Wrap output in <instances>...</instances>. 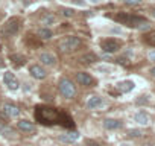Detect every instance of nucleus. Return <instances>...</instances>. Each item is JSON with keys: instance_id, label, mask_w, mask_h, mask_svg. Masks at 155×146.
<instances>
[{"instance_id": "nucleus-1", "label": "nucleus", "mask_w": 155, "mask_h": 146, "mask_svg": "<svg viewBox=\"0 0 155 146\" xmlns=\"http://www.w3.org/2000/svg\"><path fill=\"white\" fill-rule=\"evenodd\" d=\"M34 117L40 125H44V126L61 125L64 128H74L73 119L67 113L49 105H37L34 110Z\"/></svg>"}, {"instance_id": "nucleus-2", "label": "nucleus", "mask_w": 155, "mask_h": 146, "mask_svg": "<svg viewBox=\"0 0 155 146\" xmlns=\"http://www.w3.org/2000/svg\"><path fill=\"white\" fill-rule=\"evenodd\" d=\"M114 20L117 23H122L125 26H129V28H138V29H143V28H147V20L141 15H134V14H128V12H119L114 15Z\"/></svg>"}, {"instance_id": "nucleus-3", "label": "nucleus", "mask_w": 155, "mask_h": 146, "mask_svg": "<svg viewBox=\"0 0 155 146\" xmlns=\"http://www.w3.org/2000/svg\"><path fill=\"white\" fill-rule=\"evenodd\" d=\"M79 44H81V40L78 38V37H65V38H62V40L58 43V49H59L61 52L67 53V52L74 50Z\"/></svg>"}, {"instance_id": "nucleus-4", "label": "nucleus", "mask_w": 155, "mask_h": 146, "mask_svg": "<svg viewBox=\"0 0 155 146\" xmlns=\"http://www.w3.org/2000/svg\"><path fill=\"white\" fill-rule=\"evenodd\" d=\"M59 91H61V95H62L64 98H67V99H71V98L76 95V88H74L73 82H71L70 79H67V78H62V79L59 81Z\"/></svg>"}, {"instance_id": "nucleus-5", "label": "nucleus", "mask_w": 155, "mask_h": 146, "mask_svg": "<svg viewBox=\"0 0 155 146\" xmlns=\"http://www.w3.org/2000/svg\"><path fill=\"white\" fill-rule=\"evenodd\" d=\"M20 23H21V20H20L18 17L9 18V20L5 23V26H3V34H5V35H15V34L20 31Z\"/></svg>"}, {"instance_id": "nucleus-6", "label": "nucleus", "mask_w": 155, "mask_h": 146, "mask_svg": "<svg viewBox=\"0 0 155 146\" xmlns=\"http://www.w3.org/2000/svg\"><path fill=\"white\" fill-rule=\"evenodd\" d=\"M101 47L104 52H108V53H114L120 49V41L116 40V38H107V40H102L101 43Z\"/></svg>"}, {"instance_id": "nucleus-7", "label": "nucleus", "mask_w": 155, "mask_h": 146, "mask_svg": "<svg viewBox=\"0 0 155 146\" xmlns=\"http://www.w3.org/2000/svg\"><path fill=\"white\" fill-rule=\"evenodd\" d=\"M3 82L5 85L9 88V90H17L18 88V79L15 78V75L12 71H5V75H3Z\"/></svg>"}, {"instance_id": "nucleus-8", "label": "nucleus", "mask_w": 155, "mask_h": 146, "mask_svg": "<svg viewBox=\"0 0 155 146\" xmlns=\"http://www.w3.org/2000/svg\"><path fill=\"white\" fill-rule=\"evenodd\" d=\"M76 81L79 82L81 85H85V87H91L94 84L93 76H90L88 73H85V71H78L76 73Z\"/></svg>"}, {"instance_id": "nucleus-9", "label": "nucleus", "mask_w": 155, "mask_h": 146, "mask_svg": "<svg viewBox=\"0 0 155 146\" xmlns=\"http://www.w3.org/2000/svg\"><path fill=\"white\" fill-rule=\"evenodd\" d=\"M29 73H31V76L35 78V79H44V78L47 76L46 70H44L41 65H38V64L31 65V67H29Z\"/></svg>"}, {"instance_id": "nucleus-10", "label": "nucleus", "mask_w": 155, "mask_h": 146, "mask_svg": "<svg viewBox=\"0 0 155 146\" xmlns=\"http://www.w3.org/2000/svg\"><path fill=\"white\" fill-rule=\"evenodd\" d=\"M2 111H3V114L6 116V117H17V116H20V108L18 107H15V105H12V104H5L3 107H2Z\"/></svg>"}, {"instance_id": "nucleus-11", "label": "nucleus", "mask_w": 155, "mask_h": 146, "mask_svg": "<svg viewBox=\"0 0 155 146\" xmlns=\"http://www.w3.org/2000/svg\"><path fill=\"white\" fill-rule=\"evenodd\" d=\"M17 128L20 131H23V132H34L35 131V125L32 122H29V120H20V122H17Z\"/></svg>"}, {"instance_id": "nucleus-12", "label": "nucleus", "mask_w": 155, "mask_h": 146, "mask_svg": "<svg viewBox=\"0 0 155 146\" xmlns=\"http://www.w3.org/2000/svg\"><path fill=\"white\" fill-rule=\"evenodd\" d=\"M40 61H41L43 64H46V65H53V64L56 62V58H55L53 53H50V52H44V53L40 55Z\"/></svg>"}, {"instance_id": "nucleus-13", "label": "nucleus", "mask_w": 155, "mask_h": 146, "mask_svg": "<svg viewBox=\"0 0 155 146\" xmlns=\"http://www.w3.org/2000/svg\"><path fill=\"white\" fill-rule=\"evenodd\" d=\"M116 87H117L119 93H129V91L134 88V82H132V81H122V82H119Z\"/></svg>"}, {"instance_id": "nucleus-14", "label": "nucleus", "mask_w": 155, "mask_h": 146, "mask_svg": "<svg viewBox=\"0 0 155 146\" xmlns=\"http://www.w3.org/2000/svg\"><path fill=\"white\" fill-rule=\"evenodd\" d=\"M102 98H99V96H91L88 101H87V107L90 108V110H96V108H99V107H102Z\"/></svg>"}, {"instance_id": "nucleus-15", "label": "nucleus", "mask_w": 155, "mask_h": 146, "mask_svg": "<svg viewBox=\"0 0 155 146\" xmlns=\"http://www.w3.org/2000/svg\"><path fill=\"white\" fill-rule=\"evenodd\" d=\"M78 138H79V134H78L76 131L68 132V134H62V135H59V140H61V141H64V143H73V141H76Z\"/></svg>"}, {"instance_id": "nucleus-16", "label": "nucleus", "mask_w": 155, "mask_h": 146, "mask_svg": "<svg viewBox=\"0 0 155 146\" xmlns=\"http://www.w3.org/2000/svg\"><path fill=\"white\" fill-rule=\"evenodd\" d=\"M104 126L107 129H117V128L122 126V122L117 120V119H105L104 120Z\"/></svg>"}, {"instance_id": "nucleus-17", "label": "nucleus", "mask_w": 155, "mask_h": 146, "mask_svg": "<svg viewBox=\"0 0 155 146\" xmlns=\"http://www.w3.org/2000/svg\"><path fill=\"white\" fill-rule=\"evenodd\" d=\"M135 120L140 123V125H147L149 123V116L144 113V111H138L135 114Z\"/></svg>"}, {"instance_id": "nucleus-18", "label": "nucleus", "mask_w": 155, "mask_h": 146, "mask_svg": "<svg viewBox=\"0 0 155 146\" xmlns=\"http://www.w3.org/2000/svg\"><path fill=\"white\" fill-rule=\"evenodd\" d=\"M52 31L50 29H47V28H41L40 31H38V37L41 38V40H50L52 38Z\"/></svg>"}, {"instance_id": "nucleus-19", "label": "nucleus", "mask_w": 155, "mask_h": 146, "mask_svg": "<svg viewBox=\"0 0 155 146\" xmlns=\"http://www.w3.org/2000/svg\"><path fill=\"white\" fill-rule=\"evenodd\" d=\"M144 43L146 44H149V46H152V47H155V32H150V34H147V35H144Z\"/></svg>"}, {"instance_id": "nucleus-20", "label": "nucleus", "mask_w": 155, "mask_h": 146, "mask_svg": "<svg viewBox=\"0 0 155 146\" xmlns=\"http://www.w3.org/2000/svg\"><path fill=\"white\" fill-rule=\"evenodd\" d=\"M53 15L52 14H44L43 17H41V25H50V23H53Z\"/></svg>"}, {"instance_id": "nucleus-21", "label": "nucleus", "mask_w": 155, "mask_h": 146, "mask_svg": "<svg viewBox=\"0 0 155 146\" xmlns=\"http://www.w3.org/2000/svg\"><path fill=\"white\" fill-rule=\"evenodd\" d=\"M82 61H85V62H93V61H96V56H94V55H85V56H82Z\"/></svg>"}, {"instance_id": "nucleus-22", "label": "nucleus", "mask_w": 155, "mask_h": 146, "mask_svg": "<svg viewBox=\"0 0 155 146\" xmlns=\"http://www.w3.org/2000/svg\"><path fill=\"white\" fill-rule=\"evenodd\" d=\"M141 134H143V132H141L140 129H131V131H129V135H131V137H140Z\"/></svg>"}, {"instance_id": "nucleus-23", "label": "nucleus", "mask_w": 155, "mask_h": 146, "mask_svg": "<svg viewBox=\"0 0 155 146\" xmlns=\"http://www.w3.org/2000/svg\"><path fill=\"white\" fill-rule=\"evenodd\" d=\"M141 2H143V0H125L126 5H132V6H134V5H140Z\"/></svg>"}, {"instance_id": "nucleus-24", "label": "nucleus", "mask_w": 155, "mask_h": 146, "mask_svg": "<svg viewBox=\"0 0 155 146\" xmlns=\"http://www.w3.org/2000/svg\"><path fill=\"white\" fill-rule=\"evenodd\" d=\"M73 12H74L73 9H62V14H64L65 17H71V15H73Z\"/></svg>"}, {"instance_id": "nucleus-25", "label": "nucleus", "mask_w": 155, "mask_h": 146, "mask_svg": "<svg viewBox=\"0 0 155 146\" xmlns=\"http://www.w3.org/2000/svg\"><path fill=\"white\" fill-rule=\"evenodd\" d=\"M85 146H101V144L96 143L94 140H87V141H85Z\"/></svg>"}, {"instance_id": "nucleus-26", "label": "nucleus", "mask_w": 155, "mask_h": 146, "mask_svg": "<svg viewBox=\"0 0 155 146\" xmlns=\"http://www.w3.org/2000/svg\"><path fill=\"white\" fill-rule=\"evenodd\" d=\"M149 59H150V61H155V50L149 53Z\"/></svg>"}, {"instance_id": "nucleus-27", "label": "nucleus", "mask_w": 155, "mask_h": 146, "mask_svg": "<svg viewBox=\"0 0 155 146\" xmlns=\"http://www.w3.org/2000/svg\"><path fill=\"white\" fill-rule=\"evenodd\" d=\"M150 75L155 78V67H152V68H150Z\"/></svg>"}, {"instance_id": "nucleus-28", "label": "nucleus", "mask_w": 155, "mask_h": 146, "mask_svg": "<svg viewBox=\"0 0 155 146\" xmlns=\"http://www.w3.org/2000/svg\"><path fill=\"white\" fill-rule=\"evenodd\" d=\"M0 67H3V59H2V56H0Z\"/></svg>"}, {"instance_id": "nucleus-29", "label": "nucleus", "mask_w": 155, "mask_h": 146, "mask_svg": "<svg viewBox=\"0 0 155 146\" xmlns=\"http://www.w3.org/2000/svg\"><path fill=\"white\" fill-rule=\"evenodd\" d=\"M120 146H132V144H129V143H122Z\"/></svg>"}, {"instance_id": "nucleus-30", "label": "nucleus", "mask_w": 155, "mask_h": 146, "mask_svg": "<svg viewBox=\"0 0 155 146\" xmlns=\"http://www.w3.org/2000/svg\"><path fill=\"white\" fill-rule=\"evenodd\" d=\"M88 2H91V3H96V2H97V0H88Z\"/></svg>"}, {"instance_id": "nucleus-31", "label": "nucleus", "mask_w": 155, "mask_h": 146, "mask_svg": "<svg viewBox=\"0 0 155 146\" xmlns=\"http://www.w3.org/2000/svg\"><path fill=\"white\" fill-rule=\"evenodd\" d=\"M152 15H153V18H155V9H153V11H152Z\"/></svg>"}, {"instance_id": "nucleus-32", "label": "nucleus", "mask_w": 155, "mask_h": 146, "mask_svg": "<svg viewBox=\"0 0 155 146\" xmlns=\"http://www.w3.org/2000/svg\"><path fill=\"white\" fill-rule=\"evenodd\" d=\"M81 146H85V144H81Z\"/></svg>"}]
</instances>
